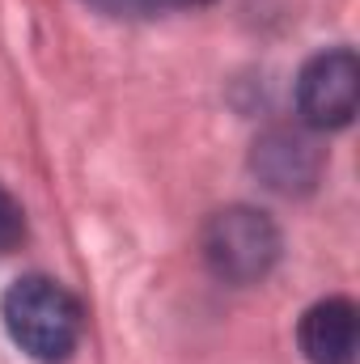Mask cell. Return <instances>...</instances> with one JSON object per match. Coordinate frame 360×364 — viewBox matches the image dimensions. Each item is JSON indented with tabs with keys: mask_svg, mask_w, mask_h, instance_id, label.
Instances as JSON below:
<instances>
[{
	"mask_svg": "<svg viewBox=\"0 0 360 364\" xmlns=\"http://www.w3.org/2000/svg\"><path fill=\"white\" fill-rule=\"evenodd\" d=\"M0 318L9 339L43 364L64 360L81 343V305L64 284L47 275H21L17 284H9Z\"/></svg>",
	"mask_w": 360,
	"mask_h": 364,
	"instance_id": "cell-1",
	"label": "cell"
},
{
	"mask_svg": "<svg viewBox=\"0 0 360 364\" xmlns=\"http://www.w3.org/2000/svg\"><path fill=\"white\" fill-rule=\"evenodd\" d=\"M203 263L225 284H259L280 259V229L259 208H225L203 225Z\"/></svg>",
	"mask_w": 360,
	"mask_h": 364,
	"instance_id": "cell-2",
	"label": "cell"
},
{
	"mask_svg": "<svg viewBox=\"0 0 360 364\" xmlns=\"http://www.w3.org/2000/svg\"><path fill=\"white\" fill-rule=\"evenodd\" d=\"M360 106V60L352 47L318 51L297 77V110L314 132H339Z\"/></svg>",
	"mask_w": 360,
	"mask_h": 364,
	"instance_id": "cell-3",
	"label": "cell"
},
{
	"mask_svg": "<svg viewBox=\"0 0 360 364\" xmlns=\"http://www.w3.org/2000/svg\"><path fill=\"white\" fill-rule=\"evenodd\" d=\"M250 170L259 174V182L268 191L280 195H305L314 191L322 178V149L305 136V132H292V127H271L255 140V153H250Z\"/></svg>",
	"mask_w": 360,
	"mask_h": 364,
	"instance_id": "cell-4",
	"label": "cell"
},
{
	"mask_svg": "<svg viewBox=\"0 0 360 364\" xmlns=\"http://www.w3.org/2000/svg\"><path fill=\"white\" fill-rule=\"evenodd\" d=\"M297 343H301V356L309 364H356V348H360L356 305L348 296H327V301L309 305L301 314Z\"/></svg>",
	"mask_w": 360,
	"mask_h": 364,
	"instance_id": "cell-5",
	"label": "cell"
},
{
	"mask_svg": "<svg viewBox=\"0 0 360 364\" xmlns=\"http://www.w3.org/2000/svg\"><path fill=\"white\" fill-rule=\"evenodd\" d=\"M21 237H26V212H21V203L0 186V255L17 250Z\"/></svg>",
	"mask_w": 360,
	"mask_h": 364,
	"instance_id": "cell-6",
	"label": "cell"
},
{
	"mask_svg": "<svg viewBox=\"0 0 360 364\" xmlns=\"http://www.w3.org/2000/svg\"><path fill=\"white\" fill-rule=\"evenodd\" d=\"M93 4L97 13H106V17H149V13H157L166 0H85Z\"/></svg>",
	"mask_w": 360,
	"mask_h": 364,
	"instance_id": "cell-7",
	"label": "cell"
},
{
	"mask_svg": "<svg viewBox=\"0 0 360 364\" xmlns=\"http://www.w3.org/2000/svg\"><path fill=\"white\" fill-rule=\"evenodd\" d=\"M174 4H212V0H174Z\"/></svg>",
	"mask_w": 360,
	"mask_h": 364,
	"instance_id": "cell-8",
	"label": "cell"
}]
</instances>
